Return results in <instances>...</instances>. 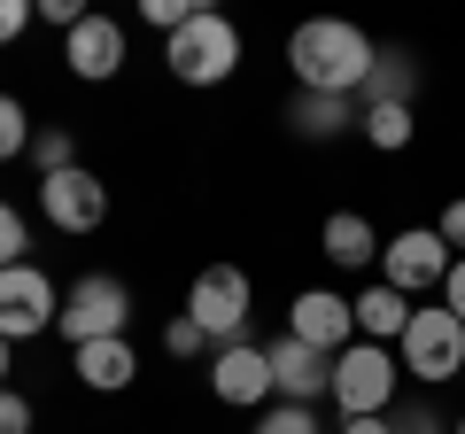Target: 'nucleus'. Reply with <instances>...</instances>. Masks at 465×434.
Returning a JSON list of instances; mask_svg holds the SVG:
<instances>
[{"label": "nucleus", "mask_w": 465, "mask_h": 434, "mask_svg": "<svg viewBox=\"0 0 465 434\" xmlns=\"http://www.w3.org/2000/svg\"><path fill=\"white\" fill-rule=\"evenodd\" d=\"M256 434H326V427H318V411H311V403H264Z\"/></svg>", "instance_id": "nucleus-22"}, {"label": "nucleus", "mask_w": 465, "mask_h": 434, "mask_svg": "<svg viewBox=\"0 0 465 434\" xmlns=\"http://www.w3.org/2000/svg\"><path fill=\"white\" fill-rule=\"evenodd\" d=\"M8 357H16V341H8V334H0V388H8Z\"/></svg>", "instance_id": "nucleus-33"}, {"label": "nucleus", "mask_w": 465, "mask_h": 434, "mask_svg": "<svg viewBox=\"0 0 465 434\" xmlns=\"http://www.w3.org/2000/svg\"><path fill=\"white\" fill-rule=\"evenodd\" d=\"M357 133H365L381 155H396V148H411L419 124H411V109H365V124H357Z\"/></svg>", "instance_id": "nucleus-19"}, {"label": "nucleus", "mask_w": 465, "mask_h": 434, "mask_svg": "<svg viewBox=\"0 0 465 434\" xmlns=\"http://www.w3.org/2000/svg\"><path fill=\"white\" fill-rule=\"evenodd\" d=\"M388 434H450V427L427 411V403H396V411H388Z\"/></svg>", "instance_id": "nucleus-26"}, {"label": "nucleus", "mask_w": 465, "mask_h": 434, "mask_svg": "<svg viewBox=\"0 0 465 434\" xmlns=\"http://www.w3.org/2000/svg\"><path fill=\"white\" fill-rule=\"evenodd\" d=\"M210 396L232 403V411H264V396H272L264 341H225V350H210Z\"/></svg>", "instance_id": "nucleus-11"}, {"label": "nucleus", "mask_w": 465, "mask_h": 434, "mask_svg": "<svg viewBox=\"0 0 465 434\" xmlns=\"http://www.w3.org/2000/svg\"><path fill=\"white\" fill-rule=\"evenodd\" d=\"M194 16H202L194 0H140V24H155V32H163V39H179V32H186V24H194Z\"/></svg>", "instance_id": "nucleus-24"}, {"label": "nucleus", "mask_w": 465, "mask_h": 434, "mask_svg": "<svg viewBox=\"0 0 465 434\" xmlns=\"http://www.w3.org/2000/svg\"><path fill=\"white\" fill-rule=\"evenodd\" d=\"M318 249H326V264H341V271L381 264V233H372L365 210H333L326 225H318Z\"/></svg>", "instance_id": "nucleus-15"}, {"label": "nucleus", "mask_w": 465, "mask_h": 434, "mask_svg": "<svg viewBox=\"0 0 465 434\" xmlns=\"http://www.w3.org/2000/svg\"><path fill=\"white\" fill-rule=\"evenodd\" d=\"M372 39L357 32V24H341V16H311V24H295L287 32V70H295V94H365V78H372Z\"/></svg>", "instance_id": "nucleus-1"}, {"label": "nucleus", "mask_w": 465, "mask_h": 434, "mask_svg": "<svg viewBox=\"0 0 465 434\" xmlns=\"http://www.w3.org/2000/svg\"><path fill=\"white\" fill-rule=\"evenodd\" d=\"M24 249H32V225H24L16 202H0V271H8V264H32Z\"/></svg>", "instance_id": "nucleus-23"}, {"label": "nucleus", "mask_w": 465, "mask_h": 434, "mask_svg": "<svg viewBox=\"0 0 465 434\" xmlns=\"http://www.w3.org/2000/svg\"><path fill=\"white\" fill-rule=\"evenodd\" d=\"M39 16H47L54 32H78V24H85V8H78V0H39Z\"/></svg>", "instance_id": "nucleus-31"}, {"label": "nucleus", "mask_w": 465, "mask_h": 434, "mask_svg": "<svg viewBox=\"0 0 465 434\" xmlns=\"http://www.w3.org/2000/svg\"><path fill=\"white\" fill-rule=\"evenodd\" d=\"M411 94H419V63L403 47H381L372 54V78H365V109H411Z\"/></svg>", "instance_id": "nucleus-18"}, {"label": "nucleus", "mask_w": 465, "mask_h": 434, "mask_svg": "<svg viewBox=\"0 0 465 434\" xmlns=\"http://www.w3.org/2000/svg\"><path fill=\"white\" fill-rule=\"evenodd\" d=\"M39 217H47L54 233H101V217H109V186L94 179L85 163H70V171H54V179H39Z\"/></svg>", "instance_id": "nucleus-9"}, {"label": "nucleus", "mask_w": 465, "mask_h": 434, "mask_svg": "<svg viewBox=\"0 0 465 434\" xmlns=\"http://www.w3.org/2000/svg\"><path fill=\"white\" fill-rule=\"evenodd\" d=\"M411 311H419L411 295H396L388 280H372L365 295H357V341H381V350H396L403 326H411Z\"/></svg>", "instance_id": "nucleus-16"}, {"label": "nucleus", "mask_w": 465, "mask_h": 434, "mask_svg": "<svg viewBox=\"0 0 465 434\" xmlns=\"http://www.w3.org/2000/svg\"><path fill=\"white\" fill-rule=\"evenodd\" d=\"M124 318H133V287L116 280V271H78V280L63 287L54 334H63L70 350H85V341H116V334H124Z\"/></svg>", "instance_id": "nucleus-2"}, {"label": "nucleus", "mask_w": 465, "mask_h": 434, "mask_svg": "<svg viewBox=\"0 0 465 434\" xmlns=\"http://www.w3.org/2000/svg\"><path fill=\"white\" fill-rule=\"evenodd\" d=\"M16 155H32V117L16 94H0V163H16Z\"/></svg>", "instance_id": "nucleus-20"}, {"label": "nucleus", "mask_w": 465, "mask_h": 434, "mask_svg": "<svg viewBox=\"0 0 465 434\" xmlns=\"http://www.w3.org/2000/svg\"><path fill=\"white\" fill-rule=\"evenodd\" d=\"M32 163H39V179H54V171L78 163V140H70L63 124H47V133H32Z\"/></svg>", "instance_id": "nucleus-21"}, {"label": "nucleus", "mask_w": 465, "mask_h": 434, "mask_svg": "<svg viewBox=\"0 0 465 434\" xmlns=\"http://www.w3.org/2000/svg\"><path fill=\"white\" fill-rule=\"evenodd\" d=\"M442 311H450V318H458V326H465V256H458V264H450V280H442Z\"/></svg>", "instance_id": "nucleus-30"}, {"label": "nucleus", "mask_w": 465, "mask_h": 434, "mask_svg": "<svg viewBox=\"0 0 465 434\" xmlns=\"http://www.w3.org/2000/svg\"><path fill=\"white\" fill-rule=\"evenodd\" d=\"M202 350H210V334H202V326H194V318H171V326H163V357H202Z\"/></svg>", "instance_id": "nucleus-25"}, {"label": "nucleus", "mask_w": 465, "mask_h": 434, "mask_svg": "<svg viewBox=\"0 0 465 434\" xmlns=\"http://www.w3.org/2000/svg\"><path fill=\"white\" fill-rule=\"evenodd\" d=\"M450 264H458V256L442 249V233H434V225H403L396 241H381V280L396 287V295H427V287H442L450 280Z\"/></svg>", "instance_id": "nucleus-8"}, {"label": "nucleus", "mask_w": 465, "mask_h": 434, "mask_svg": "<svg viewBox=\"0 0 465 434\" xmlns=\"http://www.w3.org/2000/svg\"><path fill=\"white\" fill-rule=\"evenodd\" d=\"M396 365L411 372V380H427V388L458 380L465 372V326L450 311H411V326H403V341H396Z\"/></svg>", "instance_id": "nucleus-6"}, {"label": "nucleus", "mask_w": 465, "mask_h": 434, "mask_svg": "<svg viewBox=\"0 0 465 434\" xmlns=\"http://www.w3.org/2000/svg\"><path fill=\"white\" fill-rule=\"evenodd\" d=\"M32 16H39L32 0H0V47H16V39L32 32Z\"/></svg>", "instance_id": "nucleus-27"}, {"label": "nucleus", "mask_w": 465, "mask_h": 434, "mask_svg": "<svg viewBox=\"0 0 465 434\" xmlns=\"http://www.w3.org/2000/svg\"><path fill=\"white\" fill-rule=\"evenodd\" d=\"M249 271L241 264H202L194 287H186V318H194L202 334H210V350H225V341H249Z\"/></svg>", "instance_id": "nucleus-5"}, {"label": "nucleus", "mask_w": 465, "mask_h": 434, "mask_svg": "<svg viewBox=\"0 0 465 434\" xmlns=\"http://www.w3.org/2000/svg\"><path fill=\"white\" fill-rule=\"evenodd\" d=\"M63 63H70V78L109 85L116 70H124V24L116 16H85L78 32H63Z\"/></svg>", "instance_id": "nucleus-13"}, {"label": "nucleus", "mask_w": 465, "mask_h": 434, "mask_svg": "<svg viewBox=\"0 0 465 434\" xmlns=\"http://www.w3.org/2000/svg\"><path fill=\"white\" fill-rule=\"evenodd\" d=\"M396 350H381V341H349L341 357H333V411L341 419H388L396 411Z\"/></svg>", "instance_id": "nucleus-3"}, {"label": "nucleus", "mask_w": 465, "mask_h": 434, "mask_svg": "<svg viewBox=\"0 0 465 434\" xmlns=\"http://www.w3.org/2000/svg\"><path fill=\"white\" fill-rule=\"evenodd\" d=\"M0 434H32V403L16 388H0Z\"/></svg>", "instance_id": "nucleus-29"}, {"label": "nucleus", "mask_w": 465, "mask_h": 434, "mask_svg": "<svg viewBox=\"0 0 465 434\" xmlns=\"http://www.w3.org/2000/svg\"><path fill=\"white\" fill-rule=\"evenodd\" d=\"M264 357H272V396H280V403H318V396H333V357L302 350L295 334L264 341Z\"/></svg>", "instance_id": "nucleus-12"}, {"label": "nucleus", "mask_w": 465, "mask_h": 434, "mask_svg": "<svg viewBox=\"0 0 465 434\" xmlns=\"http://www.w3.org/2000/svg\"><path fill=\"white\" fill-rule=\"evenodd\" d=\"M54 318H63V287H54L39 264H8L0 271V334L8 341L54 334Z\"/></svg>", "instance_id": "nucleus-7"}, {"label": "nucleus", "mask_w": 465, "mask_h": 434, "mask_svg": "<svg viewBox=\"0 0 465 434\" xmlns=\"http://www.w3.org/2000/svg\"><path fill=\"white\" fill-rule=\"evenodd\" d=\"M450 434H465V411H458V427H450Z\"/></svg>", "instance_id": "nucleus-34"}, {"label": "nucleus", "mask_w": 465, "mask_h": 434, "mask_svg": "<svg viewBox=\"0 0 465 434\" xmlns=\"http://www.w3.org/2000/svg\"><path fill=\"white\" fill-rule=\"evenodd\" d=\"M287 334H295L302 350H318V357H341L349 341H357V302L333 295V287H302V295L287 302Z\"/></svg>", "instance_id": "nucleus-10"}, {"label": "nucleus", "mask_w": 465, "mask_h": 434, "mask_svg": "<svg viewBox=\"0 0 465 434\" xmlns=\"http://www.w3.org/2000/svg\"><path fill=\"white\" fill-rule=\"evenodd\" d=\"M70 372H78L94 396H124V388L140 380V350L124 334L116 341H85V350H70Z\"/></svg>", "instance_id": "nucleus-14"}, {"label": "nucleus", "mask_w": 465, "mask_h": 434, "mask_svg": "<svg viewBox=\"0 0 465 434\" xmlns=\"http://www.w3.org/2000/svg\"><path fill=\"white\" fill-rule=\"evenodd\" d=\"M434 233H442V249H450V256H465V194H458V202H442Z\"/></svg>", "instance_id": "nucleus-28"}, {"label": "nucleus", "mask_w": 465, "mask_h": 434, "mask_svg": "<svg viewBox=\"0 0 465 434\" xmlns=\"http://www.w3.org/2000/svg\"><path fill=\"white\" fill-rule=\"evenodd\" d=\"M333 434H388V419H341Z\"/></svg>", "instance_id": "nucleus-32"}, {"label": "nucleus", "mask_w": 465, "mask_h": 434, "mask_svg": "<svg viewBox=\"0 0 465 434\" xmlns=\"http://www.w3.org/2000/svg\"><path fill=\"white\" fill-rule=\"evenodd\" d=\"M163 63H171L179 85H225L232 70H241V24L217 16V8H202L179 39H163Z\"/></svg>", "instance_id": "nucleus-4"}, {"label": "nucleus", "mask_w": 465, "mask_h": 434, "mask_svg": "<svg viewBox=\"0 0 465 434\" xmlns=\"http://www.w3.org/2000/svg\"><path fill=\"white\" fill-rule=\"evenodd\" d=\"M287 124H295V140H341V133L365 124V109H357L349 94H295Z\"/></svg>", "instance_id": "nucleus-17"}]
</instances>
